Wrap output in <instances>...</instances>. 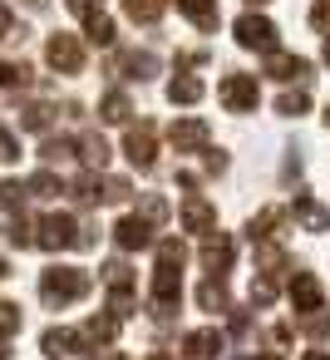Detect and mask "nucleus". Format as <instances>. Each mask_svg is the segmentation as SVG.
<instances>
[{
	"instance_id": "f257e3e1",
	"label": "nucleus",
	"mask_w": 330,
	"mask_h": 360,
	"mask_svg": "<svg viewBox=\"0 0 330 360\" xmlns=\"http://www.w3.org/2000/svg\"><path fill=\"white\" fill-rule=\"evenodd\" d=\"M183 262H187L183 242L158 247V266H153V306H158V316H168L178 306V296H183Z\"/></svg>"
},
{
	"instance_id": "f03ea898",
	"label": "nucleus",
	"mask_w": 330,
	"mask_h": 360,
	"mask_svg": "<svg viewBox=\"0 0 330 360\" xmlns=\"http://www.w3.org/2000/svg\"><path fill=\"white\" fill-rule=\"evenodd\" d=\"M89 286H94V276L79 271V266H45V276H40V301H45L50 311H65V306L84 301Z\"/></svg>"
},
{
	"instance_id": "7ed1b4c3",
	"label": "nucleus",
	"mask_w": 330,
	"mask_h": 360,
	"mask_svg": "<svg viewBox=\"0 0 330 360\" xmlns=\"http://www.w3.org/2000/svg\"><path fill=\"white\" fill-rule=\"evenodd\" d=\"M35 247L45 252H65V247H94V237L70 217V212H45L35 222Z\"/></svg>"
},
{
	"instance_id": "20e7f679",
	"label": "nucleus",
	"mask_w": 330,
	"mask_h": 360,
	"mask_svg": "<svg viewBox=\"0 0 330 360\" xmlns=\"http://www.w3.org/2000/svg\"><path fill=\"white\" fill-rule=\"evenodd\" d=\"M232 30H237V45H242V50H261V55H271V50L281 45L276 25H271L266 15H251V11H246V15H242Z\"/></svg>"
},
{
	"instance_id": "39448f33",
	"label": "nucleus",
	"mask_w": 330,
	"mask_h": 360,
	"mask_svg": "<svg viewBox=\"0 0 330 360\" xmlns=\"http://www.w3.org/2000/svg\"><path fill=\"white\" fill-rule=\"evenodd\" d=\"M217 99H222L232 114H251V109H256V99H261L256 75H227V79L217 84Z\"/></svg>"
},
{
	"instance_id": "423d86ee",
	"label": "nucleus",
	"mask_w": 330,
	"mask_h": 360,
	"mask_svg": "<svg viewBox=\"0 0 330 360\" xmlns=\"http://www.w3.org/2000/svg\"><path fill=\"white\" fill-rule=\"evenodd\" d=\"M124 153H128V163H133L138 173H153V163H158V129H153V124L128 129V134H124Z\"/></svg>"
},
{
	"instance_id": "0eeeda50",
	"label": "nucleus",
	"mask_w": 330,
	"mask_h": 360,
	"mask_svg": "<svg viewBox=\"0 0 330 360\" xmlns=\"http://www.w3.org/2000/svg\"><path fill=\"white\" fill-rule=\"evenodd\" d=\"M119 321L124 316H89L84 326H79V355H99L104 345H114V335H119Z\"/></svg>"
},
{
	"instance_id": "6e6552de",
	"label": "nucleus",
	"mask_w": 330,
	"mask_h": 360,
	"mask_svg": "<svg viewBox=\"0 0 330 360\" xmlns=\"http://www.w3.org/2000/svg\"><path fill=\"white\" fill-rule=\"evenodd\" d=\"M45 60H50L60 75H79V70H84V45H79L74 35H50Z\"/></svg>"
},
{
	"instance_id": "1a4fd4ad",
	"label": "nucleus",
	"mask_w": 330,
	"mask_h": 360,
	"mask_svg": "<svg viewBox=\"0 0 330 360\" xmlns=\"http://www.w3.org/2000/svg\"><path fill=\"white\" fill-rule=\"evenodd\" d=\"M114 242H119L124 252H143V247L153 242V222H148L143 212H128V217H119V227H114Z\"/></svg>"
},
{
	"instance_id": "9d476101",
	"label": "nucleus",
	"mask_w": 330,
	"mask_h": 360,
	"mask_svg": "<svg viewBox=\"0 0 330 360\" xmlns=\"http://www.w3.org/2000/svg\"><path fill=\"white\" fill-rule=\"evenodd\" d=\"M168 139H173V148H178V153H197V148H207L212 129H207L202 119H178V124L168 129Z\"/></svg>"
},
{
	"instance_id": "9b49d317",
	"label": "nucleus",
	"mask_w": 330,
	"mask_h": 360,
	"mask_svg": "<svg viewBox=\"0 0 330 360\" xmlns=\"http://www.w3.org/2000/svg\"><path fill=\"white\" fill-rule=\"evenodd\" d=\"M232 257H237V247H232V237L227 232H207V242H202V266L212 271V276H222L227 266H232Z\"/></svg>"
},
{
	"instance_id": "f8f14e48",
	"label": "nucleus",
	"mask_w": 330,
	"mask_h": 360,
	"mask_svg": "<svg viewBox=\"0 0 330 360\" xmlns=\"http://www.w3.org/2000/svg\"><path fill=\"white\" fill-rule=\"evenodd\" d=\"M291 306H296V316L325 306V291H320V281H315L310 271H296V276H291Z\"/></svg>"
},
{
	"instance_id": "ddd939ff",
	"label": "nucleus",
	"mask_w": 330,
	"mask_h": 360,
	"mask_svg": "<svg viewBox=\"0 0 330 360\" xmlns=\"http://www.w3.org/2000/svg\"><path fill=\"white\" fill-rule=\"evenodd\" d=\"M222 345H227V340H222V330H212V326H207V330L183 335V355H187V360H217V355H222Z\"/></svg>"
},
{
	"instance_id": "4468645a",
	"label": "nucleus",
	"mask_w": 330,
	"mask_h": 360,
	"mask_svg": "<svg viewBox=\"0 0 330 360\" xmlns=\"http://www.w3.org/2000/svg\"><path fill=\"white\" fill-rule=\"evenodd\" d=\"M266 75L281 79V84H291V79H310V65H305L301 55H281V50H271V55H266Z\"/></svg>"
},
{
	"instance_id": "2eb2a0df",
	"label": "nucleus",
	"mask_w": 330,
	"mask_h": 360,
	"mask_svg": "<svg viewBox=\"0 0 330 360\" xmlns=\"http://www.w3.org/2000/svg\"><path fill=\"white\" fill-rule=\"evenodd\" d=\"M114 75H119V79H138V84H143V79H153V75H158V60H153L148 50H143V55L133 50V55H119V60H114Z\"/></svg>"
},
{
	"instance_id": "dca6fc26",
	"label": "nucleus",
	"mask_w": 330,
	"mask_h": 360,
	"mask_svg": "<svg viewBox=\"0 0 330 360\" xmlns=\"http://www.w3.org/2000/svg\"><path fill=\"white\" fill-rule=\"evenodd\" d=\"M183 227H187V232H202V237H207V232L217 227V207H212L207 198H187V202H183Z\"/></svg>"
},
{
	"instance_id": "f3484780",
	"label": "nucleus",
	"mask_w": 330,
	"mask_h": 360,
	"mask_svg": "<svg viewBox=\"0 0 330 360\" xmlns=\"http://www.w3.org/2000/svg\"><path fill=\"white\" fill-rule=\"evenodd\" d=\"M40 350L50 360H65V355H79V330H65V326H50L40 335Z\"/></svg>"
},
{
	"instance_id": "a211bd4d",
	"label": "nucleus",
	"mask_w": 330,
	"mask_h": 360,
	"mask_svg": "<svg viewBox=\"0 0 330 360\" xmlns=\"http://www.w3.org/2000/svg\"><path fill=\"white\" fill-rule=\"evenodd\" d=\"M296 222L305 227V232H325L330 227V207H320V202H310V198H296Z\"/></svg>"
},
{
	"instance_id": "6ab92c4d",
	"label": "nucleus",
	"mask_w": 330,
	"mask_h": 360,
	"mask_svg": "<svg viewBox=\"0 0 330 360\" xmlns=\"http://www.w3.org/2000/svg\"><path fill=\"white\" fill-rule=\"evenodd\" d=\"M178 11H183L197 30H217V0H178Z\"/></svg>"
},
{
	"instance_id": "aec40b11",
	"label": "nucleus",
	"mask_w": 330,
	"mask_h": 360,
	"mask_svg": "<svg viewBox=\"0 0 330 360\" xmlns=\"http://www.w3.org/2000/svg\"><path fill=\"white\" fill-rule=\"evenodd\" d=\"M168 99H173V104H197V99H202V79H192V75L178 70L173 84H168Z\"/></svg>"
},
{
	"instance_id": "412c9836",
	"label": "nucleus",
	"mask_w": 330,
	"mask_h": 360,
	"mask_svg": "<svg viewBox=\"0 0 330 360\" xmlns=\"http://www.w3.org/2000/svg\"><path fill=\"white\" fill-rule=\"evenodd\" d=\"M128 114H133V104H128V94H104V104H99V119L104 124H128Z\"/></svg>"
},
{
	"instance_id": "4be33fe9",
	"label": "nucleus",
	"mask_w": 330,
	"mask_h": 360,
	"mask_svg": "<svg viewBox=\"0 0 330 360\" xmlns=\"http://www.w3.org/2000/svg\"><path fill=\"white\" fill-rule=\"evenodd\" d=\"M84 35H89L94 45H104V50H109V45H114V20H109L104 11H94V15H84Z\"/></svg>"
},
{
	"instance_id": "5701e85b",
	"label": "nucleus",
	"mask_w": 330,
	"mask_h": 360,
	"mask_svg": "<svg viewBox=\"0 0 330 360\" xmlns=\"http://www.w3.org/2000/svg\"><path fill=\"white\" fill-rule=\"evenodd\" d=\"M197 301H202V311H227V286H222V276H207V281L197 286Z\"/></svg>"
},
{
	"instance_id": "b1692460",
	"label": "nucleus",
	"mask_w": 330,
	"mask_h": 360,
	"mask_svg": "<svg viewBox=\"0 0 330 360\" xmlns=\"http://www.w3.org/2000/svg\"><path fill=\"white\" fill-rule=\"evenodd\" d=\"M55 124V109L50 104H30V109H20V129H30V134H45Z\"/></svg>"
},
{
	"instance_id": "393cba45",
	"label": "nucleus",
	"mask_w": 330,
	"mask_h": 360,
	"mask_svg": "<svg viewBox=\"0 0 330 360\" xmlns=\"http://www.w3.org/2000/svg\"><path fill=\"white\" fill-rule=\"evenodd\" d=\"M79 158H84L89 168H104V163H109V143H104L99 134H84V139H79Z\"/></svg>"
},
{
	"instance_id": "a878e982",
	"label": "nucleus",
	"mask_w": 330,
	"mask_h": 360,
	"mask_svg": "<svg viewBox=\"0 0 330 360\" xmlns=\"http://www.w3.org/2000/svg\"><path fill=\"white\" fill-rule=\"evenodd\" d=\"M6 242L20 247V252L35 247V222H30V217H11V222H6Z\"/></svg>"
},
{
	"instance_id": "bb28decb",
	"label": "nucleus",
	"mask_w": 330,
	"mask_h": 360,
	"mask_svg": "<svg viewBox=\"0 0 330 360\" xmlns=\"http://www.w3.org/2000/svg\"><path fill=\"white\" fill-rule=\"evenodd\" d=\"M163 6H168V0H124L128 20H143V25H153V20L163 15Z\"/></svg>"
},
{
	"instance_id": "cd10ccee",
	"label": "nucleus",
	"mask_w": 330,
	"mask_h": 360,
	"mask_svg": "<svg viewBox=\"0 0 330 360\" xmlns=\"http://www.w3.org/2000/svg\"><path fill=\"white\" fill-rule=\"evenodd\" d=\"M30 84V70L15 65V60H0V89H25Z\"/></svg>"
},
{
	"instance_id": "c85d7f7f",
	"label": "nucleus",
	"mask_w": 330,
	"mask_h": 360,
	"mask_svg": "<svg viewBox=\"0 0 330 360\" xmlns=\"http://www.w3.org/2000/svg\"><path fill=\"white\" fill-rule=\"evenodd\" d=\"M20 335V306L15 301H0V340Z\"/></svg>"
},
{
	"instance_id": "c756f323",
	"label": "nucleus",
	"mask_w": 330,
	"mask_h": 360,
	"mask_svg": "<svg viewBox=\"0 0 330 360\" xmlns=\"http://www.w3.org/2000/svg\"><path fill=\"white\" fill-rule=\"evenodd\" d=\"M310 109V94L305 89H296V94H281L276 99V114H286V119H296V114H305Z\"/></svg>"
},
{
	"instance_id": "7c9ffc66",
	"label": "nucleus",
	"mask_w": 330,
	"mask_h": 360,
	"mask_svg": "<svg viewBox=\"0 0 330 360\" xmlns=\"http://www.w3.org/2000/svg\"><path fill=\"white\" fill-rule=\"evenodd\" d=\"M25 198H30V188H25V183H0V207H6V212L25 207Z\"/></svg>"
},
{
	"instance_id": "2f4dec72",
	"label": "nucleus",
	"mask_w": 330,
	"mask_h": 360,
	"mask_svg": "<svg viewBox=\"0 0 330 360\" xmlns=\"http://www.w3.org/2000/svg\"><path fill=\"white\" fill-rule=\"evenodd\" d=\"M25 188H30V198H55V193H60L65 183H60L55 173H35V178H30Z\"/></svg>"
},
{
	"instance_id": "473e14b6",
	"label": "nucleus",
	"mask_w": 330,
	"mask_h": 360,
	"mask_svg": "<svg viewBox=\"0 0 330 360\" xmlns=\"http://www.w3.org/2000/svg\"><path fill=\"white\" fill-rule=\"evenodd\" d=\"M99 198H104V202H124V198H128V183H124V178H104V183H99Z\"/></svg>"
},
{
	"instance_id": "72a5a7b5",
	"label": "nucleus",
	"mask_w": 330,
	"mask_h": 360,
	"mask_svg": "<svg viewBox=\"0 0 330 360\" xmlns=\"http://www.w3.org/2000/svg\"><path fill=\"white\" fill-rule=\"evenodd\" d=\"M15 158H20V143H15V134L6 124H0V163H15Z\"/></svg>"
},
{
	"instance_id": "f704fd0d",
	"label": "nucleus",
	"mask_w": 330,
	"mask_h": 360,
	"mask_svg": "<svg viewBox=\"0 0 330 360\" xmlns=\"http://www.w3.org/2000/svg\"><path fill=\"white\" fill-rule=\"evenodd\" d=\"M143 217H148V222H168V198H158V193L143 198Z\"/></svg>"
},
{
	"instance_id": "c9c22d12",
	"label": "nucleus",
	"mask_w": 330,
	"mask_h": 360,
	"mask_svg": "<svg viewBox=\"0 0 330 360\" xmlns=\"http://www.w3.org/2000/svg\"><path fill=\"white\" fill-rule=\"evenodd\" d=\"M40 153H45L50 163H60V158H70V153H74V143H70V139H50V143H45Z\"/></svg>"
},
{
	"instance_id": "e433bc0d",
	"label": "nucleus",
	"mask_w": 330,
	"mask_h": 360,
	"mask_svg": "<svg viewBox=\"0 0 330 360\" xmlns=\"http://www.w3.org/2000/svg\"><path fill=\"white\" fill-rule=\"evenodd\" d=\"M310 25L320 35H330V0H315V11H310Z\"/></svg>"
},
{
	"instance_id": "4c0bfd02",
	"label": "nucleus",
	"mask_w": 330,
	"mask_h": 360,
	"mask_svg": "<svg viewBox=\"0 0 330 360\" xmlns=\"http://www.w3.org/2000/svg\"><path fill=\"white\" fill-rule=\"evenodd\" d=\"M70 11L74 15H94V11H104V0H70Z\"/></svg>"
},
{
	"instance_id": "58836bf2",
	"label": "nucleus",
	"mask_w": 330,
	"mask_h": 360,
	"mask_svg": "<svg viewBox=\"0 0 330 360\" xmlns=\"http://www.w3.org/2000/svg\"><path fill=\"white\" fill-rule=\"evenodd\" d=\"M11 35H15V15L0 6V40H11Z\"/></svg>"
},
{
	"instance_id": "ea45409f",
	"label": "nucleus",
	"mask_w": 330,
	"mask_h": 360,
	"mask_svg": "<svg viewBox=\"0 0 330 360\" xmlns=\"http://www.w3.org/2000/svg\"><path fill=\"white\" fill-rule=\"evenodd\" d=\"M305 360H330V355H325V350H310V355H305Z\"/></svg>"
},
{
	"instance_id": "a19ab883",
	"label": "nucleus",
	"mask_w": 330,
	"mask_h": 360,
	"mask_svg": "<svg viewBox=\"0 0 330 360\" xmlns=\"http://www.w3.org/2000/svg\"><path fill=\"white\" fill-rule=\"evenodd\" d=\"M148 360H173V355H168V350H153V355H148Z\"/></svg>"
},
{
	"instance_id": "79ce46f5",
	"label": "nucleus",
	"mask_w": 330,
	"mask_h": 360,
	"mask_svg": "<svg viewBox=\"0 0 330 360\" xmlns=\"http://www.w3.org/2000/svg\"><path fill=\"white\" fill-rule=\"evenodd\" d=\"M6 276H11V266H6V257H0V281H6Z\"/></svg>"
},
{
	"instance_id": "37998d69",
	"label": "nucleus",
	"mask_w": 330,
	"mask_h": 360,
	"mask_svg": "<svg viewBox=\"0 0 330 360\" xmlns=\"http://www.w3.org/2000/svg\"><path fill=\"white\" fill-rule=\"evenodd\" d=\"M0 360H11V345H6V340H0Z\"/></svg>"
},
{
	"instance_id": "c03bdc74",
	"label": "nucleus",
	"mask_w": 330,
	"mask_h": 360,
	"mask_svg": "<svg viewBox=\"0 0 330 360\" xmlns=\"http://www.w3.org/2000/svg\"><path fill=\"white\" fill-rule=\"evenodd\" d=\"M109 360H128V355H124V350H109Z\"/></svg>"
},
{
	"instance_id": "a18cd8bd",
	"label": "nucleus",
	"mask_w": 330,
	"mask_h": 360,
	"mask_svg": "<svg viewBox=\"0 0 330 360\" xmlns=\"http://www.w3.org/2000/svg\"><path fill=\"white\" fill-rule=\"evenodd\" d=\"M325 65H330V40H325Z\"/></svg>"
},
{
	"instance_id": "49530a36",
	"label": "nucleus",
	"mask_w": 330,
	"mask_h": 360,
	"mask_svg": "<svg viewBox=\"0 0 330 360\" xmlns=\"http://www.w3.org/2000/svg\"><path fill=\"white\" fill-rule=\"evenodd\" d=\"M246 6H266V0H246Z\"/></svg>"
},
{
	"instance_id": "de8ad7c7",
	"label": "nucleus",
	"mask_w": 330,
	"mask_h": 360,
	"mask_svg": "<svg viewBox=\"0 0 330 360\" xmlns=\"http://www.w3.org/2000/svg\"><path fill=\"white\" fill-rule=\"evenodd\" d=\"M325 129H330V109H325Z\"/></svg>"
}]
</instances>
